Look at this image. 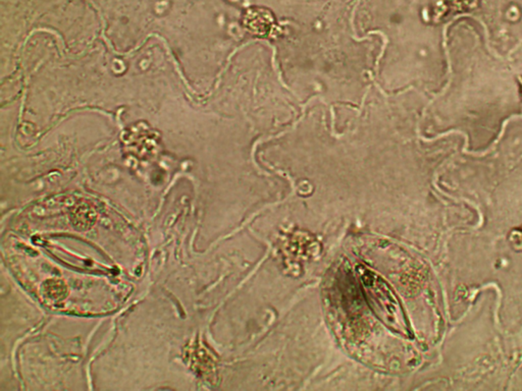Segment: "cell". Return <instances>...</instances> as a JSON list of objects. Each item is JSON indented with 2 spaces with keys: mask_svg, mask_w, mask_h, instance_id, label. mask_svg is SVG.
Here are the masks:
<instances>
[{
  "mask_svg": "<svg viewBox=\"0 0 522 391\" xmlns=\"http://www.w3.org/2000/svg\"><path fill=\"white\" fill-rule=\"evenodd\" d=\"M364 284L379 315L387 324L396 329V326H399V322L396 320L398 318V310L395 304L396 300L392 296L389 287H387L379 276L373 274L364 276Z\"/></svg>",
  "mask_w": 522,
  "mask_h": 391,
  "instance_id": "6da1fadb",
  "label": "cell"
},
{
  "mask_svg": "<svg viewBox=\"0 0 522 391\" xmlns=\"http://www.w3.org/2000/svg\"><path fill=\"white\" fill-rule=\"evenodd\" d=\"M49 285H46L48 289V293L51 294V296L55 299L62 298L64 296L65 287L62 283L58 282H48Z\"/></svg>",
  "mask_w": 522,
  "mask_h": 391,
  "instance_id": "7a4b0ae2",
  "label": "cell"
}]
</instances>
